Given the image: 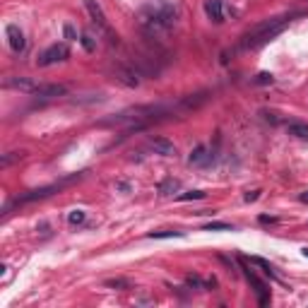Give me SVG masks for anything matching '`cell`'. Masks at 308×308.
<instances>
[{
	"instance_id": "4316f807",
	"label": "cell",
	"mask_w": 308,
	"mask_h": 308,
	"mask_svg": "<svg viewBox=\"0 0 308 308\" xmlns=\"http://www.w3.org/2000/svg\"><path fill=\"white\" fill-rule=\"evenodd\" d=\"M258 198H260V190H253V193H245V195H243L245 202H255Z\"/></svg>"
},
{
	"instance_id": "3957f363",
	"label": "cell",
	"mask_w": 308,
	"mask_h": 308,
	"mask_svg": "<svg viewBox=\"0 0 308 308\" xmlns=\"http://www.w3.org/2000/svg\"><path fill=\"white\" fill-rule=\"evenodd\" d=\"M85 8H87V12H89V17H92V22L101 29V34H106L109 36V41L113 44H118V36L113 34V29L109 27V22H106V15H104V10H101V5L96 3V0H85Z\"/></svg>"
},
{
	"instance_id": "9c48e42d",
	"label": "cell",
	"mask_w": 308,
	"mask_h": 308,
	"mask_svg": "<svg viewBox=\"0 0 308 308\" xmlns=\"http://www.w3.org/2000/svg\"><path fill=\"white\" fill-rule=\"evenodd\" d=\"M68 89L63 85H36L32 96H39V99H53V96H63Z\"/></svg>"
},
{
	"instance_id": "ac0fdd59",
	"label": "cell",
	"mask_w": 308,
	"mask_h": 308,
	"mask_svg": "<svg viewBox=\"0 0 308 308\" xmlns=\"http://www.w3.org/2000/svg\"><path fill=\"white\" fill-rule=\"evenodd\" d=\"M85 219H87L85 210H72V212L68 214V224H70V227H77V224H82Z\"/></svg>"
},
{
	"instance_id": "484cf974",
	"label": "cell",
	"mask_w": 308,
	"mask_h": 308,
	"mask_svg": "<svg viewBox=\"0 0 308 308\" xmlns=\"http://www.w3.org/2000/svg\"><path fill=\"white\" fill-rule=\"evenodd\" d=\"M24 157V152H10L8 157H3V166H8L12 159H22Z\"/></svg>"
},
{
	"instance_id": "52a82bcc",
	"label": "cell",
	"mask_w": 308,
	"mask_h": 308,
	"mask_svg": "<svg viewBox=\"0 0 308 308\" xmlns=\"http://www.w3.org/2000/svg\"><path fill=\"white\" fill-rule=\"evenodd\" d=\"M8 41H10V48L15 51V53H22L24 51V46H27V39H24V34H22V29L17 27V24H8Z\"/></svg>"
},
{
	"instance_id": "5b68a950",
	"label": "cell",
	"mask_w": 308,
	"mask_h": 308,
	"mask_svg": "<svg viewBox=\"0 0 308 308\" xmlns=\"http://www.w3.org/2000/svg\"><path fill=\"white\" fill-rule=\"evenodd\" d=\"M68 55H70V48L65 46V44H53V46H48L46 51L39 55L36 65H39V68H48V65L63 63V60H68Z\"/></svg>"
},
{
	"instance_id": "d4e9b609",
	"label": "cell",
	"mask_w": 308,
	"mask_h": 308,
	"mask_svg": "<svg viewBox=\"0 0 308 308\" xmlns=\"http://www.w3.org/2000/svg\"><path fill=\"white\" fill-rule=\"evenodd\" d=\"M255 82H258V85H272V82H275V77H272L270 72H260V75L255 77Z\"/></svg>"
},
{
	"instance_id": "7a4b0ae2",
	"label": "cell",
	"mask_w": 308,
	"mask_h": 308,
	"mask_svg": "<svg viewBox=\"0 0 308 308\" xmlns=\"http://www.w3.org/2000/svg\"><path fill=\"white\" fill-rule=\"evenodd\" d=\"M174 22H176V10L169 8V5L152 10L150 15L142 17V24L150 29V32H164L169 27H174Z\"/></svg>"
},
{
	"instance_id": "44dd1931",
	"label": "cell",
	"mask_w": 308,
	"mask_h": 308,
	"mask_svg": "<svg viewBox=\"0 0 308 308\" xmlns=\"http://www.w3.org/2000/svg\"><path fill=\"white\" fill-rule=\"evenodd\" d=\"M205 193L202 190H188V193H181L178 195V202H190V200H202Z\"/></svg>"
},
{
	"instance_id": "603a6c76",
	"label": "cell",
	"mask_w": 308,
	"mask_h": 308,
	"mask_svg": "<svg viewBox=\"0 0 308 308\" xmlns=\"http://www.w3.org/2000/svg\"><path fill=\"white\" fill-rule=\"evenodd\" d=\"M63 34H65V39H68V41H77V32H75V27H72V24H65Z\"/></svg>"
},
{
	"instance_id": "f546056e",
	"label": "cell",
	"mask_w": 308,
	"mask_h": 308,
	"mask_svg": "<svg viewBox=\"0 0 308 308\" xmlns=\"http://www.w3.org/2000/svg\"><path fill=\"white\" fill-rule=\"evenodd\" d=\"M303 255H306V258H308V248H303Z\"/></svg>"
},
{
	"instance_id": "cb8c5ba5",
	"label": "cell",
	"mask_w": 308,
	"mask_h": 308,
	"mask_svg": "<svg viewBox=\"0 0 308 308\" xmlns=\"http://www.w3.org/2000/svg\"><path fill=\"white\" fill-rule=\"evenodd\" d=\"M106 286H111V289H128V282L126 279H109V282H106Z\"/></svg>"
},
{
	"instance_id": "8fae6325",
	"label": "cell",
	"mask_w": 308,
	"mask_h": 308,
	"mask_svg": "<svg viewBox=\"0 0 308 308\" xmlns=\"http://www.w3.org/2000/svg\"><path fill=\"white\" fill-rule=\"evenodd\" d=\"M188 161H190V164H193V166H205V164H210V161H212V154L207 152V147H205V145H198L195 150L190 152Z\"/></svg>"
},
{
	"instance_id": "6da1fadb",
	"label": "cell",
	"mask_w": 308,
	"mask_h": 308,
	"mask_svg": "<svg viewBox=\"0 0 308 308\" xmlns=\"http://www.w3.org/2000/svg\"><path fill=\"white\" fill-rule=\"evenodd\" d=\"M294 15H284V17H272V19H265L262 24H255L251 32H245L238 41V48L241 51H251V48H258L262 44H268L277 36V34H282L289 27Z\"/></svg>"
},
{
	"instance_id": "30bf717a",
	"label": "cell",
	"mask_w": 308,
	"mask_h": 308,
	"mask_svg": "<svg viewBox=\"0 0 308 308\" xmlns=\"http://www.w3.org/2000/svg\"><path fill=\"white\" fill-rule=\"evenodd\" d=\"M205 15L214 24L224 22V5H221V0H205Z\"/></svg>"
},
{
	"instance_id": "83f0119b",
	"label": "cell",
	"mask_w": 308,
	"mask_h": 308,
	"mask_svg": "<svg viewBox=\"0 0 308 308\" xmlns=\"http://www.w3.org/2000/svg\"><path fill=\"white\" fill-rule=\"evenodd\" d=\"M275 217H268V214H260V224H275Z\"/></svg>"
},
{
	"instance_id": "ba28073f",
	"label": "cell",
	"mask_w": 308,
	"mask_h": 308,
	"mask_svg": "<svg viewBox=\"0 0 308 308\" xmlns=\"http://www.w3.org/2000/svg\"><path fill=\"white\" fill-rule=\"evenodd\" d=\"M150 150L154 154H161V157H174L176 154V145L169 142L166 137H152L150 140Z\"/></svg>"
},
{
	"instance_id": "9a60e30c",
	"label": "cell",
	"mask_w": 308,
	"mask_h": 308,
	"mask_svg": "<svg viewBox=\"0 0 308 308\" xmlns=\"http://www.w3.org/2000/svg\"><path fill=\"white\" fill-rule=\"evenodd\" d=\"M286 130H289V135L299 137V140H308V123H289Z\"/></svg>"
},
{
	"instance_id": "7402d4cb",
	"label": "cell",
	"mask_w": 308,
	"mask_h": 308,
	"mask_svg": "<svg viewBox=\"0 0 308 308\" xmlns=\"http://www.w3.org/2000/svg\"><path fill=\"white\" fill-rule=\"evenodd\" d=\"M186 284L193 286V289H202V279L195 277V275H188V277H186Z\"/></svg>"
},
{
	"instance_id": "e0dca14e",
	"label": "cell",
	"mask_w": 308,
	"mask_h": 308,
	"mask_svg": "<svg viewBox=\"0 0 308 308\" xmlns=\"http://www.w3.org/2000/svg\"><path fill=\"white\" fill-rule=\"evenodd\" d=\"M79 44L85 46L87 53H94V51H96V39L92 36V34H82V36H79Z\"/></svg>"
},
{
	"instance_id": "8992f818",
	"label": "cell",
	"mask_w": 308,
	"mask_h": 308,
	"mask_svg": "<svg viewBox=\"0 0 308 308\" xmlns=\"http://www.w3.org/2000/svg\"><path fill=\"white\" fill-rule=\"evenodd\" d=\"M243 272H245V279H248V282L255 286V294H258V299H260V306H268V303H270V294H268L270 289H268V284H265L262 279H258V277H255V272L251 268H243Z\"/></svg>"
},
{
	"instance_id": "277c9868",
	"label": "cell",
	"mask_w": 308,
	"mask_h": 308,
	"mask_svg": "<svg viewBox=\"0 0 308 308\" xmlns=\"http://www.w3.org/2000/svg\"><path fill=\"white\" fill-rule=\"evenodd\" d=\"M79 176H82V174H75V176H70V178H65V181H58V183H51V186H46V188L32 190V193H27V195H22V198H17L15 202H17V205H24V202H32V200H41V198H48V195H53L55 190L65 188V186H68V183L77 181Z\"/></svg>"
},
{
	"instance_id": "f1b7e54d",
	"label": "cell",
	"mask_w": 308,
	"mask_h": 308,
	"mask_svg": "<svg viewBox=\"0 0 308 308\" xmlns=\"http://www.w3.org/2000/svg\"><path fill=\"white\" fill-rule=\"evenodd\" d=\"M299 200H301V202H306V205H308V193H303V195H301Z\"/></svg>"
},
{
	"instance_id": "ffe728a7",
	"label": "cell",
	"mask_w": 308,
	"mask_h": 308,
	"mask_svg": "<svg viewBox=\"0 0 308 308\" xmlns=\"http://www.w3.org/2000/svg\"><path fill=\"white\" fill-rule=\"evenodd\" d=\"M183 231H150L147 238H181Z\"/></svg>"
},
{
	"instance_id": "7c38bea8",
	"label": "cell",
	"mask_w": 308,
	"mask_h": 308,
	"mask_svg": "<svg viewBox=\"0 0 308 308\" xmlns=\"http://www.w3.org/2000/svg\"><path fill=\"white\" fill-rule=\"evenodd\" d=\"M8 85L24 92V94H34V89H36V82H32V79H27V77H12Z\"/></svg>"
},
{
	"instance_id": "5bb4252c",
	"label": "cell",
	"mask_w": 308,
	"mask_h": 308,
	"mask_svg": "<svg viewBox=\"0 0 308 308\" xmlns=\"http://www.w3.org/2000/svg\"><path fill=\"white\" fill-rule=\"evenodd\" d=\"M248 262H253V265L262 268V272H265V275H270V279H275V282H282V279H279V275L275 272V268H272L268 260H262V258H258V255H251V258H248Z\"/></svg>"
},
{
	"instance_id": "2e32d148",
	"label": "cell",
	"mask_w": 308,
	"mask_h": 308,
	"mask_svg": "<svg viewBox=\"0 0 308 308\" xmlns=\"http://www.w3.org/2000/svg\"><path fill=\"white\" fill-rule=\"evenodd\" d=\"M181 188L176 178H164V181L159 183V195H174L176 190Z\"/></svg>"
},
{
	"instance_id": "4fadbf2b",
	"label": "cell",
	"mask_w": 308,
	"mask_h": 308,
	"mask_svg": "<svg viewBox=\"0 0 308 308\" xmlns=\"http://www.w3.org/2000/svg\"><path fill=\"white\" fill-rule=\"evenodd\" d=\"M113 75H116V79H118V82H123V85H128V87H137V85H140V79L135 77L133 72L130 70H126V68H116V70H113Z\"/></svg>"
},
{
	"instance_id": "d6986e66",
	"label": "cell",
	"mask_w": 308,
	"mask_h": 308,
	"mask_svg": "<svg viewBox=\"0 0 308 308\" xmlns=\"http://www.w3.org/2000/svg\"><path fill=\"white\" fill-rule=\"evenodd\" d=\"M202 229L205 231H234V227L227 224V221H210V224H205Z\"/></svg>"
}]
</instances>
